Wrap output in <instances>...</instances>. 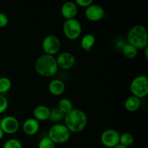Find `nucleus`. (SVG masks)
<instances>
[{
    "label": "nucleus",
    "instance_id": "17",
    "mask_svg": "<svg viewBox=\"0 0 148 148\" xmlns=\"http://www.w3.org/2000/svg\"><path fill=\"white\" fill-rule=\"evenodd\" d=\"M141 100L134 95L128 97L124 102V107L129 112H135L140 107Z\"/></svg>",
    "mask_w": 148,
    "mask_h": 148
},
{
    "label": "nucleus",
    "instance_id": "3",
    "mask_svg": "<svg viewBox=\"0 0 148 148\" xmlns=\"http://www.w3.org/2000/svg\"><path fill=\"white\" fill-rule=\"evenodd\" d=\"M127 41L137 50L144 49L147 47L148 36L146 27L142 25L133 26L128 32Z\"/></svg>",
    "mask_w": 148,
    "mask_h": 148
},
{
    "label": "nucleus",
    "instance_id": "26",
    "mask_svg": "<svg viewBox=\"0 0 148 148\" xmlns=\"http://www.w3.org/2000/svg\"><path fill=\"white\" fill-rule=\"evenodd\" d=\"M76 5L77 7H82V8H85L89 7L92 4H93V1L92 0H76L75 1Z\"/></svg>",
    "mask_w": 148,
    "mask_h": 148
},
{
    "label": "nucleus",
    "instance_id": "28",
    "mask_svg": "<svg viewBox=\"0 0 148 148\" xmlns=\"http://www.w3.org/2000/svg\"><path fill=\"white\" fill-rule=\"evenodd\" d=\"M4 132H3L2 130H1V129L0 128V140H2L3 137H4Z\"/></svg>",
    "mask_w": 148,
    "mask_h": 148
},
{
    "label": "nucleus",
    "instance_id": "7",
    "mask_svg": "<svg viewBox=\"0 0 148 148\" xmlns=\"http://www.w3.org/2000/svg\"><path fill=\"white\" fill-rule=\"evenodd\" d=\"M42 49H43L45 54L54 56L60 51V40L54 35H49V36H46L43 40Z\"/></svg>",
    "mask_w": 148,
    "mask_h": 148
},
{
    "label": "nucleus",
    "instance_id": "9",
    "mask_svg": "<svg viewBox=\"0 0 148 148\" xmlns=\"http://www.w3.org/2000/svg\"><path fill=\"white\" fill-rule=\"evenodd\" d=\"M0 128L4 134H14L19 130L20 123L17 119L13 116H7L1 119Z\"/></svg>",
    "mask_w": 148,
    "mask_h": 148
},
{
    "label": "nucleus",
    "instance_id": "4",
    "mask_svg": "<svg viewBox=\"0 0 148 148\" xmlns=\"http://www.w3.org/2000/svg\"><path fill=\"white\" fill-rule=\"evenodd\" d=\"M48 137L54 144H63L66 143L71 137V132L63 124H53L49 130Z\"/></svg>",
    "mask_w": 148,
    "mask_h": 148
},
{
    "label": "nucleus",
    "instance_id": "15",
    "mask_svg": "<svg viewBox=\"0 0 148 148\" xmlns=\"http://www.w3.org/2000/svg\"><path fill=\"white\" fill-rule=\"evenodd\" d=\"M33 118L38 121H44L49 119L50 109L43 105L38 106L33 110Z\"/></svg>",
    "mask_w": 148,
    "mask_h": 148
},
{
    "label": "nucleus",
    "instance_id": "31",
    "mask_svg": "<svg viewBox=\"0 0 148 148\" xmlns=\"http://www.w3.org/2000/svg\"><path fill=\"white\" fill-rule=\"evenodd\" d=\"M1 118L0 117V123H1Z\"/></svg>",
    "mask_w": 148,
    "mask_h": 148
},
{
    "label": "nucleus",
    "instance_id": "27",
    "mask_svg": "<svg viewBox=\"0 0 148 148\" xmlns=\"http://www.w3.org/2000/svg\"><path fill=\"white\" fill-rule=\"evenodd\" d=\"M9 18L4 13L0 12V27H4L8 25Z\"/></svg>",
    "mask_w": 148,
    "mask_h": 148
},
{
    "label": "nucleus",
    "instance_id": "12",
    "mask_svg": "<svg viewBox=\"0 0 148 148\" xmlns=\"http://www.w3.org/2000/svg\"><path fill=\"white\" fill-rule=\"evenodd\" d=\"M78 12V7L75 1H66L61 7V14L66 20L75 18Z\"/></svg>",
    "mask_w": 148,
    "mask_h": 148
},
{
    "label": "nucleus",
    "instance_id": "11",
    "mask_svg": "<svg viewBox=\"0 0 148 148\" xmlns=\"http://www.w3.org/2000/svg\"><path fill=\"white\" fill-rule=\"evenodd\" d=\"M105 14L103 8L99 4H92L85 9V16L91 22H98L102 20Z\"/></svg>",
    "mask_w": 148,
    "mask_h": 148
},
{
    "label": "nucleus",
    "instance_id": "10",
    "mask_svg": "<svg viewBox=\"0 0 148 148\" xmlns=\"http://www.w3.org/2000/svg\"><path fill=\"white\" fill-rule=\"evenodd\" d=\"M56 64L59 69L67 70L73 67L76 62V58L73 53L68 51H64L59 53L56 58Z\"/></svg>",
    "mask_w": 148,
    "mask_h": 148
},
{
    "label": "nucleus",
    "instance_id": "23",
    "mask_svg": "<svg viewBox=\"0 0 148 148\" xmlns=\"http://www.w3.org/2000/svg\"><path fill=\"white\" fill-rule=\"evenodd\" d=\"M3 148H23L21 142L17 139H10L4 143Z\"/></svg>",
    "mask_w": 148,
    "mask_h": 148
},
{
    "label": "nucleus",
    "instance_id": "29",
    "mask_svg": "<svg viewBox=\"0 0 148 148\" xmlns=\"http://www.w3.org/2000/svg\"><path fill=\"white\" fill-rule=\"evenodd\" d=\"M114 148H128V147H124V146L121 145L119 144L118 145H116V147H114Z\"/></svg>",
    "mask_w": 148,
    "mask_h": 148
},
{
    "label": "nucleus",
    "instance_id": "8",
    "mask_svg": "<svg viewBox=\"0 0 148 148\" xmlns=\"http://www.w3.org/2000/svg\"><path fill=\"white\" fill-rule=\"evenodd\" d=\"M120 133L113 129H108L102 132L101 142L103 146L108 148H114L119 144Z\"/></svg>",
    "mask_w": 148,
    "mask_h": 148
},
{
    "label": "nucleus",
    "instance_id": "2",
    "mask_svg": "<svg viewBox=\"0 0 148 148\" xmlns=\"http://www.w3.org/2000/svg\"><path fill=\"white\" fill-rule=\"evenodd\" d=\"M34 66L36 72L43 77L54 76L59 70L54 56L45 53L36 59Z\"/></svg>",
    "mask_w": 148,
    "mask_h": 148
},
{
    "label": "nucleus",
    "instance_id": "30",
    "mask_svg": "<svg viewBox=\"0 0 148 148\" xmlns=\"http://www.w3.org/2000/svg\"><path fill=\"white\" fill-rule=\"evenodd\" d=\"M145 49V57H146V59H147V58H148V56H147V50H148V48L146 47L145 49Z\"/></svg>",
    "mask_w": 148,
    "mask_h": 148
},
{
    "label": "nucleus",
    "instance_id": "1",
    "mask_svg": "<svg viewBox=\"0 0 148 148\" xmlns=\"http://www.w3.org/2000/svg\"><path fill=\"white\" fill-rule=\"evenodd\" d=\"M64 125L71 133H79L85 130L88 124V117L82 110L73 108L65 114Z\"/></svg>",
    "mask_w": 148,
    "mask_h": 148
},
{
    "label": "nucleus",
    "instance_id": "6",
    "mask_svg": "<svg viewBox=\"0 0 148 148\" xmlns=\"http://www.w3.org/2000/svg\"><path fill=\"white\" fill-rule=\"evenodd\" d=\"M63 33L69 40H77L82 34V25L77 19L65 20L63 25Z\"/></svg>",
    "mask_w": 148,
    "mask_h": 148
},
{
    "label": "nucleus",
    "instance_id": "13",
    "mask_svg": "<svg viewBox=\"0 0 148 148\" xmlns=\"http://www.w3.org/2000/svg\"><path fill=\"white\" fill-rule=\"evenodd\" d=\"M23 131L26 135L33 136L37 134L40 130L39 121L34 118H28L23 124Z\"/></svg>",
    "mask_w": 148,
    "mask_h": 148
},
{
    "label": "nucleus",
    "instance_id": "14",
    "mask_svg": "<svg viewBox=\"0 0 148 148\" xmlns=\"http://www.w3.org/2000/svg\"><path fill=\"white\" fill-rule=\"evenodd\" d=\"M49 91L54 96H59L65 91V84L62 79H54L49 84Z\"/></svg>",
    "mask_w": 148,
    "mask_h": 148
},
{
    "label": "nucleus",
    "instance_id": "24",
    "mask_svg": "<svg viewBox=\"0 0 148 148\" xmlns=\"http://www.w3.org/2000/svg\"><path fill=\"white\" fill-rule=\"evenodd\" d=\"M38 148H55V144L49 137H45L38 142Z\"/></svg>",
    "mask_w": 148,
    "mask_h": 148
},
{
    "label": "nucleus",
    "instance_id": "19",
    "mask_svg": "<svg viewBox=\"0 0 148 148\" xmlns=\"http://www.w3.org/2000/svg\"><path fill=\"white\" fill-rule=\"evenodd\" d=\"M122 53L126 58L129 59H133L137 56L138 50L134 46H132L130 43H126L121 48Z\"/></svg>",
    "mask_w": 148,
    "mask_h": 148
},
{
    "label": "nucleus",
    "instance_id": "22",
    "mask_svg": "<svg viewBox=\"0 0 148 148\" xmlns=\"http://www.w3.org/2000/svg\"><path fill=\"white\" fill-rule=\"evenodd\" d=\"M12 88V82L10 79L6 77H0V94L6 93Z\"/></svg>",
    "mask_w": 148,
    "mask_h": 148
},
{
    "label": "nucleus",
    "instance_id": "16",
    "mask_svg": "<svg viewBox=\"0 0 148 148\" xmlns=\"http://www.w3.org/2000/svg\"><path fill=\"white\" fill-rule=\"evenodd\" d=\"M95 37L92 33H87L82 38L80 46L85 51L90 52L95 44Z\"/></svg>",
    "mask_w": 148,
    "mask_h": 148
},
{
    "label": "nucleus",
    "instance_id": "18",
    "mask_svg": "<svg viewBox=\"0 0 148 148\" xmlns=\"http://www.w3.org/2000/svg\"><path fill=\"white\" fill-rule=\"evenodd\" d=\"M65 114L60 111L58 108H52L50 110V114H49V121L53 123V124H60L62 120L64 119Z\"/></svg>",
    "mask_w": 148,
    "mask_h": 148
},
{
    "label": "nucleus",
    "instance_id": "5",
    "mask_svg": "<svg viewBox=\"0 0 148 148\" xmlns=\"http://www.w3.org/2000/svg\"><path fill=\"white\" fill-rule=\"evenodd\" d=\"M130 91L134 96L140 98H145L148 94V77L146 75L136 77L130 84Z\"/></svg>",
    "mask_w": 148,
    "mask_h": 148
},
{
    "label": "nucleus",
    "instance_id": "25",
    "mask_svg": "<svg viewBox=\"0 0 148 148\" xmlns=\"http://www.w3.org/2000/svg\"><path fill=\"white\" fill-rule=\"evenodd\" d=\"M9 106L8 100L4 95H0V114L5 112Z\"/></svg>",
    "mask_w": 148,
    "mask_h": 148
},
{
    "label": "nucleus",
    "instance_id": "21",
    "mask_svg": "<svg viewBox=\"0 0 148 148\" xmlns=\"http://www.w3.org/2000/svg\"><path fill=\"white\" fill-rule=\"evenodd\" d=\"M134 137L129 132H124L120 134L119 144L126 147H130L134 143Z\"/></svg>",
    "mask_w": 148,
    "mask_h": 148
},
{
    "label": "nucleus",
    "instance_id": "20",
    "mask_svg": "<svg viewBox=\"0 0 148 148\" xmlns=\"http://www.w3.org/2000/svg\"><path fill=\"white\" fill-rule=\"evenodd\" d=\"M58 108L64 114H68L73 109V104L72 101L66 98H61L58 102Z\"/></svg>",
    "mask_w": 148,
    "mask_h": 148
}]
</instances>
